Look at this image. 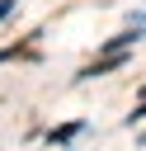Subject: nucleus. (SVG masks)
I'll list each match as a JSON object with an SVG mask.
<instances>
[{"mask_svg": "<svg viewBox=\"0 0 146 151\" xmlns=\"http://www.w3.org/2000/svg\"><path fill=\"white\" fill-rule=\"evenodd\" d=\"M75 132H80V123H66V127H57V132H52V142H57V146H61V142H71V137H75Z\"/></svg>", "mask_w": 146, "mask_h": 151, "instance_id": "obj_1", "label": "nucleus"}, {"mask_svg": "<svg viewBox=\"0 0 146 151\" xmlns=\"http://www.w3.org/2000/svg\"><path fill=\"white\" fill-rule=\"evenodd\" d=\"M9 9H14V0H0V19H5V14H9Z\"/></svg>", "mask_w": 146, "mask_h": 151, "instance_id": "obj_2", "label": "nucleus"}, {"mask_svg": "<svg viewBox=\"0 0 146 151\" xmlns=\"http://www.w3.org/2000/svg\"><path fill=\"white\" fill-rule=\"evenodd\" d=\"M132 118H146V104H141V109H137V113H132Z\"/></svg>", "mask_w": 146, "mask_h": 151, "instance_id": "obj_3", "label": "nucleus"}, {"mask_svg": "<svg viewBox=\"0 0 146 151\" xmlns=\"http://www.w3.org/2000/svg\"><path fill=\"white\" fill-rule=\"evenodd\" d=\"M141 99H146V90H141Z\"/></svg>", "mask_w": 146, "mask_h": 151, "instance_id": "obj_4", "label": "nucleus"}]
</instances>
